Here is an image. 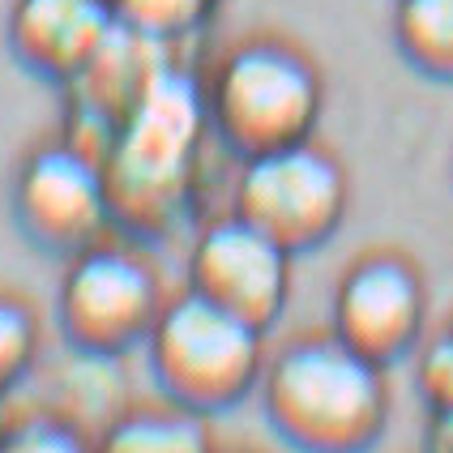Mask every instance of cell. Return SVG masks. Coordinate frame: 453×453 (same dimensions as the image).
Returning a JSON list of instances; mask_svg holds the SVG:
<instances>
[{
	"label": "cell",
	"mask_w": 453,
	"mask_h": 453,
	"mask_svg": "<svg viewBox=\"0 0 453 453\" xmlns=\"http://www.w3.org/2000/svg\"><path fill=\"white\" fill-rule=\"evenodd\" d=\"M424 453H453V406L432 411L424 428Z\"/></svg>",
	"instance_id": "obj_18"
},
{
	"label": "cell",
	"mask_w": 453,
	"mask_h": 453,
	"mask_svg": "<svg viewBox=\"0 0 453 453\" xmlns=\"http://www.w3.org/2000/svg\"><path fill=\"white\" fill-rule=\"evenodd\" d=\"M167 300L172 296L163 291V278L146 252L99 240L69 257L56 291V321L73 351L120 359L146 347Z\"/></svg>",
	"instance_id": "obj_6"
},
{
	"label": "cell",
	"mask_w": 453,
	"mask_h": 453,
	"mask_svg": "<svg viewBox=\"0 0 453 453\" xmlns=\"http://www.w3.org/2000/svg\"><path fill=\"white\" fill-rule=\"evenodd\" d=\"M0 436H4V424H0Z\"/></svg>",
	"instance_id": "obj_19"
},
{
	"label": "cell",
	"mask_w": 453,
	"mask_h": 453,
	"mask_svg": "<svg viewBox=\"0 0 453 453\" xmlns=\"http://www.w3.org/2000/svg\"><path fill=\"white\" fill-rule=\"evenodd\" d=\"M128 380L120 372L116 355H95V351H73L69 359L51 372V406L48 415L77 428L81 436L99 441L107 424H116L128 411Z\"/></svg>",
	"instance_id": "obj_11"
},
{
	"label": "cell",
	"mask_w": 453,
	"mask_h": 453,
	"mask_svg": "<svg viewBox=\"0 0 453 453\" xmlns=\"http://www.w3.org/2000/svg\"><path fill=\"white\" fill-rule=\"evenodd\" d=\"M265 359V329L231 317L193 291L172 296L146 338V364L158 394L205 419L252 398Z\"/></svg>",
	"instance_id": "obj_4"
},
{
	"label": "cell",
	"mask_w": 453,
	"mask_h": 453,
	"mask_svg": "<svg viewBox=\"0 0 453 453\" xmlns=\"http://www.w3.org/2000/svg\"><path fill=\"white\" fill-rule=\"evenodd\" d=\"M231 210L261 226L291 257L321 249L351 210V176L317 137L240 158Z\"/></svg>",
	"instance_id": "obj_5"
},
{
	"label": "cell",
	"mask_w": 453,
	"mask_h": 453,
	"mask_svg": "<svg viewBox=\"0 0 453 453\" xmlns=\"http://www.w3.org/2000/svg\"><path fill=\"white\" fill-rule=\"evenodd\" d=\"M43 351V329L35 308L18 296H0V403L22 385Z\"/></svg>",
	"instance_id": "obj_15"
},
{
	"label": "cell",
	"mask_w": 453,
	"mask_h": 453,
	"mask_svg": "<svg viewBox=\"0 0 453 453\" xmlns=\"http://www.w3.org/2000/svg\"><path fill=\"white\" fill-rule=\"evenodd\" d=\"M111 4H116L120 26L146 35L163 48H176L184 39L202 35L223 0H111Z\"/></svg>",
	"instance_id": "obj_14"
},
{
	"label": "cell",
	"mask_w": 453,
	"mask_h": 453,
	"mask_svg": "<svg viewBox=\"0 0 453 453\" xmlns=\"http://www.w3.org/2000/svg\"><path fill=\"white\" fill-rule=\"evenodd\" d=\"M205 137L210 116L202 81L167 60L128 107L103 154L111 219L120 231L137 240H163L188 219Z\"/></svg>",
	"instance_id": "obj_1"
},
{
	"label": "cell",
	"mask_w": 453,
	"mask_h": 453,
	"mask_svg": "<svg viewBox=\"0 0 453 453\" xmlns=\"http://www.w3.org/2000/svg\"><path fill=\"white\" fill-rule=\"evenodd\" d=\"M411 359H415V389L428 411L453 406V317L445 326L428 329Z\"/></svg>",
	"instance_id": "obj_16"
},
{
	"label": "cell",
	"mask_w": 453,
	"mask_h": 453,
	"mask_svg": "<svg viewBox=\"0 0 453 453\" xmlns=\"http://www.w3.org/2000/svg\"><path fill=\"white\" fill-rule=\"evenodd\" d=\"M0 453H95V441L69 424H60V419H51V415H39V419L4 428Z\"/></svg>",
	"instance_id": "obj_17"
},
{
	"label": "cell",
	"mask_w": 453,
	"mask_h": 453,
	"mask_svg": "<svg viewBox=\"0 0 453 453\" xmlns=\"http://www.w3.org/2000/svg\"><path fill=\"white\" fill-rule=\"evenodd\" d=\"M184 274L193 296L219 303L223 312L265 334L291 303V252L235 210L210 219L193 235Z\"/></svg>",
	"instance_id": "obj_9"
},
{
	"label": "cell",
	"mask_w": 453,
	"mask_h": 453,
	"mask_svg": "<svg viewBox=\"0 0 453 453\" xmlns=\"http://www.w3.org/2000/svg\"><path fill=\"white\" fill-rule=\"evenodd\" d=\"M13 219L30 244L56 257H73L107 240L116 219L103 163L69 137L30 150L13 176Z\"/></svg>",
	"instance_id": "obj_8"
},
{
	"label": "cell",
	"mask_w": 453,
	"mask_h": 453,
	"mask_svg": "<svg viewBox=\"0 0 453 453\" xmlns=\"http://www.w3.org/2000/svg\"><path fill=\"white\" fill-rule=\"evenodd\" d=\"M210 137L235 158L282 150L317 137L326 81L312 56L274 35H252L226 48L202 81Z\"/></svg>",
	"instance_id": "obj_3"
},
{
	"label": "cell",
	"mask_w": 453,
	"mask_h": 453,
	"mask_svg": "<svg viewBox=\"0 0 453 453\" xmlns=\"http://www.w3.org/2000/svg\"><path fill=\"white\" fill-rule=\"evenodd\" d=\"M329 334L372 359L377 368H394L415 355L428 334V287L424 274L403 252H364L338 274L329 300Z\"/></svg>",
	"instance_id": "obj_7"
},
{
	"label": "cell",
	"mask_w": 453,
	"mask_h": 453,
	"mask_svg": "<svg viewBox=\"0 0 453 453\" xmlns=\"http://www.w3.org/2000/svg\"><path fill=\"white\" fill-rule=\"evenodd\" d=\"M111 0H13L9 4V51L43 81L69 86L99 48L116 35Z\"/></svg>",
	"instance_id": "obj_10"
},
{
	"label": "cell",
	"mask_w": 453,
	"mask_h": 453,
	"mask_svg": "<svg viewBox=\"0 0 453 453\" xmlns=\"http://www.w3.org/2000/svg\"><path fill=\"white\" fill-rule=\"evenodd\" d=\"M257 398L265 424L296 453H372L394 411L385 368L334 334H308L270 355Z\"/></svg>",
	"instance_id": "obj_2"
},
{
	"label": "cell",
	"mask_w": 453,
	"mask_h": 453,
	"mask_svg": "<svg viewBox=\"0 0 453 453\" xmlns=\"http://www.w3.org/2000/svg\"><path fill=\"white\" fill-rule=\"evenodd\" d=\"M95 453H214L210 424L197 411L167 406H128L95 441Z\"/></svg>",
	"instance_id": "obj_12"
},
{
	"label": "cell",
	"mask_w": 453,
	"mask_h": 453,
	"mask_svg": "<svg viewBox=\"0 0 453 453\" xmlns=\"http://www.w3.org/2000/svg\"><path fill=\"white\" fill-rule=\"evenodd\" d=\"M394 43L411 69L453 81V0H394Z\"/></svg>",
	"instance_id": "obj_13"
}]
</instances>
